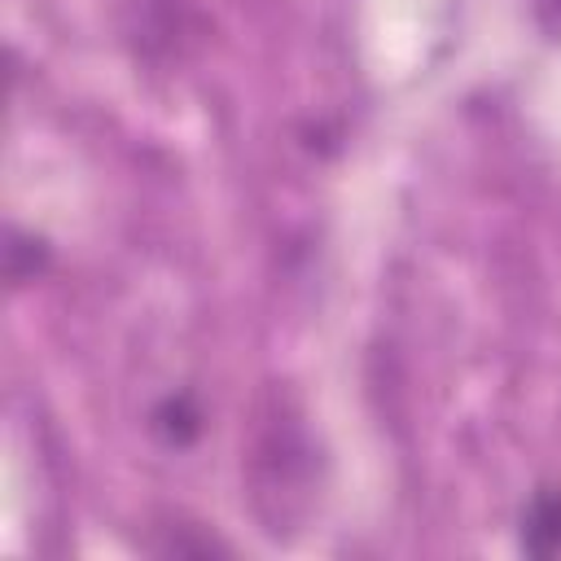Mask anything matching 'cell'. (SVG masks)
<instances>
[{
    "label": "cell",
    "mask_w": 561,
    "mask_h": 561,
    "mask_svg": "<svg viewBox=\"0 0 561 561\" xmlns=\"http://www.w3.org/2000/svg\"><path fill=\"white\" fill-rule=\"evenodd\" d=\"M522 548L535 557L561 552V491H539L522 513Z\"/></svg>",
    "instance_id": "obj_1"
},
{
    "label": "cell",
    "mask_w": 561,
    "mask_h": 561,
    "mask_svg": "<svg viewBox=\"0 0 561 561\" xmlns=\"http://www.w3.org/2000/svg\"><path fill=\"white\" fill-rule=\"evenodd\" d=\"M153 430H158L171 447H184V443H193V438H197L202 416H197V408H193L184 394H175V399H167V403L153 412Z\"/></svg>",
    "instance_id": "obj_2"
},
{
    "label": "cell",
    "mask_w": 561,
    "mask_h": 561,
    "mask_svg": "<svg viewBox=\"0 0 561 561\" xmlns=\"http://www.w3.org/2000/svg\"><path fill=\"white\" fill-rule=\"evenodd\" d=\"M4 254H9V280L22 285V280H35V272L44 267V254H48V250H44V241H35V237H18V232H13Z\"/></svg>",
    "instance_id": "obj_3"
}]
</instances>
